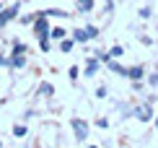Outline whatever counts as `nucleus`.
<instances>
[{
    "label": "nucleus",
    "mask_w": 158,
    "mask_h": 148,
    "mask_svg": "<svg viewBox=\"0 0 158 148\" xmlns=\"http://www.w3.org/2000/svg\"><path fill=\"white\" fill-rule=\"evenodd\" d=\"M34 31H36V37L42 39V37H49V24H47V16L44 13H36V21H34Z\"/></svg>",
    "instance_id": "f257e3e1"
},
{
    "label": "nucleus",
    "mask_w": 158,
    "mask_h": 148,
    "mask_svg": "<svg viewBox=\"0 0 158 148\" xmlns=\"http://www.w3.org/2000/svg\"><path fill=\"white\" fill-rule=\"evenodd\" d=\"M132 114H135L137 120H140V122H150V120H153V109H150V102L140 104V107H135Z\"/></svg>",
    "instance_id": "f03ea898"
},
{
    "label": "nucleus",
    "mask_w": 158,
    "mask_h": 148,
    "mask_svg": "<svg viewBox=\"0 0 158 148\" xmlns=\"http://www.w3.org/2000/svg\"><path fill=\"white\" fill-rule=\"evenodd\" d=\"M70 125H73V130H75V138H78V140H85V138H88V125H85L83 120H78V117H75Z\"/></svg>",
    "instance_id": "7ed1b4c3"
},
{
    "label": "nucleus",
    "mask_w": 158,
    "mask_h": 148,
    "mask_svg": "<svg viewBox=\"0 0 158 148\" xmlns=\"http://www.w3.org/2000/svg\"><path fill=\"white\" fill-rule=\"evenodd\" d=\"M16 16H18V3H16V5H10V8H3V13H0V29H3L8 21H13Z\"/></svg>",
    "instance_id": "20e7f679"
},
{
    "label": "nucleus",
    "mask_w": 158,
    "mask_h": 148,
    "mask_svg": "<svg viewBox=\"0 0 158 148\" xmlns=\"http://www.w3.org/2000/svg\"><path fill=\"white\" fill-rule=\"evenodd\" d=\"M143 76H145L143 65H132V68H127V78H130V81H140Z\"/></svg>",
    "instance_id": "39448f33"
},
{
    "label": "nucleus",
    "mask_w": 158,
    "mask_h": 148,
    "mask_svg": "<svg viewBox=\"0 0 158 148\" xmlns=\"http://www.w3.org/2000/svg\"><path fill=\"white\" fill-rule=\"evenodd\" d=\"M98 63H101V60H98V57H91L88 60V65H85V76H96V70H98Z\"/></svg>",
    "instance_id": "423d86ee"
},
{
    "label": "nucleus",
    "mask_w": 158,
    "mask_h": 148,
    "mask_svg": "<svg viewBox=\"0 0 158 148\" xmlns=\"http://www.w3.org/2000/svg\"><path fill=\"white\" fill-rule=\"evenodd\" d=\"M26 65V57L23 55H16V52H10V68H23Z\"/></svg>",
    "instance_id": "0eeeda50"
},
{
    "label": "nucleus",
    "mask_w": 158,
    "mask_h": 148,
    "mask_svg": "<svg viewBox=\"0 0 158 148\" xmlns=\"http://www.w3.org/2000/svg\"><path fill=\"white\" fill-rule=\"evenodd\" d=\"M52 94H55V86L52 83H47V81L39 83V96H52Z\"/></svg>",
    "instance_id": "6e6552de"
},
{
    "label": "nucleus",
    "mask_w": 158,
    "mask_h": 148,
    "mask_svg": "<svg viewBox=\"0 0 158 148\" xmlns=\"http://www.w3.org/2000/svg\"><path fill=\"white\" fill-rule=\"evenodd\" d=\"M75 5H78V11H81V13L94 11V0H75Z\"/></svg>",
    "instance_id": "1a4fd4ad"
},
{
    "label": "nucleus",
    "mask_w": 158,
    "mask_h": 148,
    "mask_svg": "<svg viewBox=\"0 0 158 148\" xmlns=\"http://www.w3.org/2000/svg\"><path fill=\"white\" fill-rule=\"evenodd\" d=\"M73 39H75V42H81V44H83V42H88L91 37H88V31H85V29H75V31H73Z\"/></svg>",
    "instance_id": "9d476101"
},
{
    "label": "nucleus",
    "mask_w": 158,
    "mask_h": 148,
    "mask_svg": "<svg viewBox=\"0 0 158 148\" xmlns=\"http://www.w3.org/2000/svg\"><path fill=\"white\" fill-rule=\"evenodd\" d=\"M65 37H68V31H65V29H60V26H57V29H52V31H49V39H57V42H62Z\"/></svg>",
    "instance_id": "9b49d317"
},
{
    "label": "nucleus",
    "mask_w": 158,
    "mask_h": 148,
    "mask_svg": "<svg viewBox=\"0 0 158 148\" xmlns=\"http://www.w3.org/2000/svg\"><path fill=\"white\" fill-rule=\"evenodd\" d=\"M106 68H109V70H114V73H119V76H127V68H122V65H119V63H114V60H109Z\"/></svg>",
    "instance_id": "f8f14e48"
},
{
    "label": "nucleus",
    "mask_w": 158,
    "mask_h": 148,
    "mask_svg": "<svg viewBox=\"0 0 158 148\" xmlns=\"http://www.w3.org/2000/svg\"><path fill=\"white\" fill-rule=\"evenodd\" d=\"M73 47H75V39H68V37H65L62 42H60V50H62V52H70Z\"/></svg>",
    "instance_id": "ddd939ff"
},
{
    "label": "nucleus",
    "mask_w": 158,
    "mask_h": 148,
    "mask_svg": "<svg viewBox=\"0 0 158 148\" xmlns=\"http://www.w3.org/2000/svg\"><path fill=\"white\" fill-rule=\"evenodd\" d=\"M109 55H111V60H117V57H122V55H124V50H122L119 44H114V47L109 50Z\"/></svg>",
    "instance_id": "4468645a"
},
{
    "label": "nucleus",
    "mask_w": 158,
    "mask_h": 148,
    "mask_svg": "<svg viewBox=\"0 0 158 148\" xmlns=\"http://www.w3.org/2000/svg\"><path fill=\"white\" fill-rule=\"evenodd\" d=\"M13 135H16V138H23V135H26V125H16V127H13Z\"/></svg>",
    "instance_id": "2eb2a0df"
},
{
    "label": "nucleus",
    "mask_w": 158,
    "mask_h": 148,
    "mask_svg": "<svg viewBox=\"0 0 158 148\" xmlns=\"http://www.w3.org/2000/svg\"><path fill=\"white\" fill-rule=\"evenodd\" d=\"M13 52H16V55H26V44L23 42H16V44H13Z\"/></svg>",
    "instance_id": "dca6fc26"
},
{
    "label": "nucleus",
    "mask_w": 158,
    "mask_h": 148,
    "mask_svg": "<svg viewBox=\"0 0 158 148\" xmlns=\"http://www.w3.org/2000/svg\"><path fill=\"white\" fill-rule=\"evenodd\" d=\"M39 47H42V52H49V37H42V39H39Z\"/></svg>",
    "instance_id": "f3484780"
},
{
    "label": "nucleus",
    "mask_w": 158,
    "mask_h": 148,
    "mask_svg": "<svg viewBox=\"0 0 158 148\" xmlns=\"http://www.w3.org/2000/svg\"><path fill=\"white\" fill-rule=\"evenodd\" d=\"M85 31H88V37H91V39H96V37H98V29H96V26H85Z\"/></svg>",
    "instance_id": "a211bd4d"
},
{
    "label": "nucleus",
    "mask_w": 158,
    "mask_h": 148,
    "mask_svg": "<svg viewBox=\"0 0 158 148\" xmlns=\"http://www.w3.org/2000/svg\"><path fill=\"white\" fill-rule=\"evenodd\" d=\"M68 76H70V81H73V83H75V81H78V68H75V65H73V68L68 70Z\"/></svg>",
    "instance_id": "6ab92c4d"
},
{
    "label": "nucleus",
    "mask_w": 158,
    "mask_h": 148,
    "mask_svg": "<svg viewBox=\"0 0 158 148\" xmlns=\"http://www.w3.org/2000/svg\"><path fill=\"white\" fill-rule=\"evenodd\" d=\"M148 83H150V86H158V73H150V76H148Z\"/></svg>",
    "instance_id": "aec40b11"
},
{
    "label": "nucleus",
    "mask_w": 158,
    "mask_h": 148,
    "mask_svg": "<svg viewBox=\"0 0 158 148\" xmlns=\"http://www.w3.org/2000/svg\"><path fill=\"white\" fill-rule=\"evenodd\" d=\"M150 13H153L150 8H140V13H137V16H140V18H150Z\"/></svg>",
    "instance_id": "412c9836"
},
{
    "label": "nucleus",
    "mask_w": 158,
    "mask_h": 148,
    "mask_svg": "<svg viewBox=\"0 0 158 148\" xmlns=\"http://www.w3.org/2000/svg\"><path fill=\"white\" fill-rule=\"evenodd\" d=\"M96 96H98V99L106 96V86H98V89H96Z\"/></svg>",
    "instance_id": "4be33fe9"
},
{
    "label": "nucleus",
    "mask_w": 158,
    "mask_h": 148,
    "mask_svg": "<svg viewBox=\"0 0 158 148\" xmlns=\"http://www.w3.org/2000/svg\"><path fill=\"white\" fill-rule=\"evenodd\" d=\"M0 65H10V60H5V57H0Z\"/></svg>",
    "instance_id": "5701e85b"
},
{
    "label": "nucleus",
    "mask_w": 158,
    "mask_h": 148,
    "mask_svg": "<svg viewBox=\"0 0 158 148\" xmlns=\"http://www.w3.org/2000/svg\"><path fill=\"white\" fill-rule=\"evenodd\" d=\"M156 130H158V117H156Z\"/></svg>",
    "instance_id": "b1692460"
},
{
    "label": "nucleus",
    "mask_w": 158,
    "mask_h": 148,
    "mask_svg": "<svg viewBox=\"0 0 158 148\" xmlns=\"http://www.w3.org/2000/svg\"><path fill=\"white\" fill-rule=\"evenodd\" d=\"M0 148H3V140H0Z\"/></svg>",
    "instance_id": "393cba45"
},
{
    "label": "nucleus",
    "mask_w": 158,
    "mask_h": 148,
    "mask_svg": "<svg viewBox=\"0 0 158 148\" xmlns=\"http://www.w3.org/2000/svg\"><path fill=\"white\" fill-rule=\"evenodd\" d=\"M0 11H3V5H0Z\"/></svg>",
    "instance_id": "a878e982"
}]
</instances>
